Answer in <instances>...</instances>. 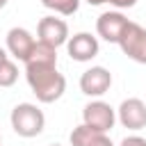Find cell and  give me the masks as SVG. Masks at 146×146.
I'll use <instances>...</instances> for the list:
<instances>
[{
  "instance_id": "obj_1",
  "label": "cell",
  "mask_w": 146,
  "mask_h": 146,
  "mask_svg": "<svg viewBox=\"0 0 146 146\" xmlns=\"http://www.w3.org/2000/svg\"><path fill=\"white\" fill-rule=\"evenodd\" d=\"M25 78L39 103H55L66 91V78L57 66H25Z\"/></svg>"
},
{
  "instance_id": "obj_2",
  "label": "cell",
  "mask_w": 146,
  "mask_h": 146,
  "mask_svg": "<svg viewBox=\"0 0 146 146\" xmlns=\"http://www.w3.org/2000/svg\"><path fill=\"white\" fill-rule=\"evenodd\" d=\"M11 128L21 137H36L46 128V116L34 103H18L11 110Z\"/></svg>"
},
{
  "instance_id": "obj_3",
  "label": "cell",
  "mask_w": 146,
  "mask_h": 146,
  "mask_svg": "<svg viewBox=\"0 0 146 146\" xmlns=\"http://www.w3.org/2000/svg\"><path fill=\"white\" fill-rule=\"evenodd\" d=\"M125 57H130L137 64H146V27H141L139 23H128L119 43H116Z\"/></svg>"
},
{
  "instance_id": "obj_4",
  "label": "cell",
  "mask_w": 146,
  "mask_h": 146,
  "mask_svg": "<svg viewBox=\"0 0 146 146\" xmlns=\"http://www.w3.org/2000/svg\"><path fill=\"white\" fill-rule=\"evenodd\" d=\"M114 121H116V112L105 100H91L82 110V123L98 132H110L114 128Z\"/></svg>"
},
{
  "instance_id": "obj_5",
  "label": "cell",
  "mask_w": 146,
  "mask_h": 146,
  "mask_svg": "<svg viewBox=\"0 0 146 146\" xmlns=\"http://www.w3.org/2000/svg\"><path fill=\"white\" fill-rule=\"evenodd\" d=\"M110 87H112V73L105 66H91L80 75V89L84 96L98 98V96L107 94Z\"/></svg>"
},
{
  "instance_id": "obj_6",
  "label": "cell",
  "mask_w": 146,
  "mask_h": 146,
  "mask_svg": "<svg viewBox=\"0 0 146 146\" xmlns=\"http://www.w3.org/2000/svg\"><path fill=\"white\" fill-rule=\"evenodd\" d=\"M116 119L128 130L146 128V103L141 98H125L116 110Z\"/></svg>"
},
{
  "instance_id": "obj_7",
  "label": "cell",
  "mask_w": 146,
  "mask_h": 146,
  "mask_svg": "<svg viewBox=\"0 0 146 146\" xmlns=\"http://www.w3.org/2000/svg\"><path fill=\"white\" fill-rule=\"evenodd\" d=\"M36 36H39V41L59 48L62 43L68 41V25H66V21H62V18L43 16V18L39 21V25H36Z\"/></svg>"
},
{
  "instance_id": "obj_8",
  "label": "cell",
  "mask_w": 146,
  "mask_h": 146,
  "mask_svg": "<svg viewBox=\"0 0 146 146\" xmlns=\"http://www.w3.org/2000/svg\"><path fill=\"white\" fill-rule=\"evenodd\" d=\"M130 21L121 14V11H103L96 21V32L100 39H105L107 43H119L125 25Z\"/></svg>"
},
{
  "instance_id": "obj_9",
  "label": "cell",
  "mask_w": 146,
  "mask_h": 146,
  "mask_svg": "<svg viewBox=\"0 0 146 146\" xmlns=\"http://www.w3.org/2000/svg\"><path fill=\"white\" fill-rule=\"evenodd\" d=\"M66 50H68L71 59H75V62H91L98 55V39L89 32H78V34L68 36Z\"/></svg>"
},
{
  "instance_id": "obj_10",
  "label": "cell",
  "mask_w": 146,
  "mask_h": 146,
  "mask_svg": "<svg viewBox=\"0 0 146 146\" xmlns=\"http://www.w3.org/2000/svg\"><path fill=\"white\" fill-rule=\"evenodd\" d=\"M34 43H36L34 36H32L25 27H11V30L7 32V50H9L16 59H21V62H25V59L30 57Z\"/></svg>"
},
{
  "instance_id": "obj_11",
  "label": "cell",
  "mask_w": 146,
  "mask_h": 146,
  "mask_svg": "<svg viewBox=\"0 0 146 146\" xmlns=\"http://www.w3.org/2000/svg\"><path fill=\"white\" fill-rule=\"evenodd\" d=\"M71 146H114L107 132H98L84 123L75 125L71 130Z\"/></svg>"
},
{
  "instance_id": "obj_12",
  "label": "cell",
  "mask_w": 146,
  "mask_h": 146,
  "mask_svg": "<svg viewBox=\"0 0 146 146\" xmlns=\"http://www.w3.org/2000/svg\"><path fill=\"white\" fill-rule=\"evenodd\" d=\"M25 66H57V48L36 39L30 57L25 59Z\"/></svg>"
},
{
  "instance_id": "obj_13",
  "label": "cell",
  "mask_w": 146,
  "mask_h": 146,
  "mask_svg": "<svg viewBox=\"0 0 146 146\" xmlns=\"http://www.w3.org/2000/svg\"><path fill=\"white\" fill-rule=\"evenodd\" d=\"M41 5L46 9H52L55 14H62V16H71L78 11L80 7V0H41Z\"/></svg>"
},
{
  "instance_id": "obj_14",
  "label": "cell",
  "mask_w": 146,
  "mask_h": 146,
  "mask_svg": "<svg viewBox=\"0 0 146 146\" xmlns=\"http://www.w3.org/2000/svg\"><path fill=\"white\" fill-rule=\"evenodd\" d=\"M18 80V68L11 59H5L0 64V87H11Z\"/></svg>"
},
{
  "instance_id": "obj_15",
  "label": "cell",
  "mask_w": 146,
  "mask_h": 146,
  "mask_svg": "<svg viewBox=\"0 0 146 146\" xmlns=\"http://www.w3.org/2000/svg\"><path fill=\"white\" fill-rule=\"evenodd\" d=\"M84 2H89L94 7H98V5H112L116 9H130V7L137 5V0H84Z\"/></svg>"
},
{
  "instance_id": "obj_16",
  "label": "cell",
  "mask_w": 146,
  "mask_h": 146,
  "mask_svg": "<svg viewBox=\"0 0 146 146\" xmlns=\"http://www.w3.org/2000/svg\"><path fill=\"white\" fill-rule=\"evenodd\" d=\"M121 146H146V139L139 137V135H130V137H125L121 141Z\"/></svg>"
},
{
  "instance_id": "obj_17",
  "label": "cell",
  "mask_w": 146,
  "mask_h": 146,
  "mask_svg": "<svg viewBox=\"0 0 146 146\" xmlns=\"http://www.w3.org/2000/svg\"><path fill=\"white\" fill-rule=\"evenodd\" d=\"M5 59H9V57H7V50H5V48H0V64H2Z\"/></svg>"
},
{
  "instance_id": "obj_18",
  "label": "cell",
  "mask_w": 146,
  "mask_h": 146,
  "mask_svg": "<svg viewBox=\"0 0 146 146\" xmlns=\"http://www.w3.org/2000/svg\"><path fill=\"white\" fill-rule=\"evenodd\" d=\"M7 2H9V0H0V9H2V7L7 5Z\"/></svg>"
},
{
  "instance_id": "obj_19",
  "label": "cell",
  "mask_w": 146,
  "mask_h": 146,
  "mask_svg": "<svg viewBox=\"0 0 146 146\" xmlns=\"http://www.w3.org/2000/svg\"><path fill=\"white\" fill-rule=\"evenodd\" d=\"M50 146H62V144H50Z\"/></svg>"
},
{
  "instance_id": "obj_20",
  "label": "cell",
  "mask_w": 146,
  "mask_h": 146,
  "mask_svg": "<svg viewBox=\"0 0 146 146\" xmlns=\"http://www.w3.org/2000/svg\"><path fill=\"white\" fill-rule=\"evenodd\" d=\"M0 139H2V135H0Z\"/></svg>"
}]
</instances>
